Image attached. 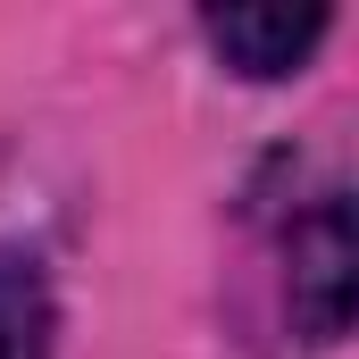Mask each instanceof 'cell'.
<instances>
[{
	"label": "cell",
	"mask_w": 359,
	"mask_h": 359,
	"mask_svg": "<svg viewBox=\"0 0 359 359\" xmlns=\"http://www.w3.org/2000/svg\"><path fill=\"white\" fill-rule=\"evenodd\" d=\"M209 25V42H217V59L234 67V76H292L318 42H326V8L318 0H301V8H209L201 17Z\"/></svg>",
	"instance_id": "obj_1"
},
{
	"label": "cell",
	"mask_w": 359,
	"mask_h": 359,
	"mask_svg": "<svg viewBox=\"0 0 359 359\" xmlns=\"http://www.w3.org/2000/svg\"><path fill=\"white\" fill-rule=\"evenodd\" d=\"M292 309H301L309 343H334L351 326V209L343 201H326L292 234Z\"/></svg>",
	"instance_id": "obj_2"
},
{
	"label": "cell",
	"mask_w": 359,
	"mask_h": 359,
	"mask_svg": "<svg viewBox=\"0 0 359 359\" xmlns=\"http://www.w3.org/2000/svg\"><path fill=\"white\" fill-rule=\"evenodd\" d=\"M0 359H50V292L17 251H0Z\"/></svg>",
	"instance_id": "obj_3"
}]
</instances>
